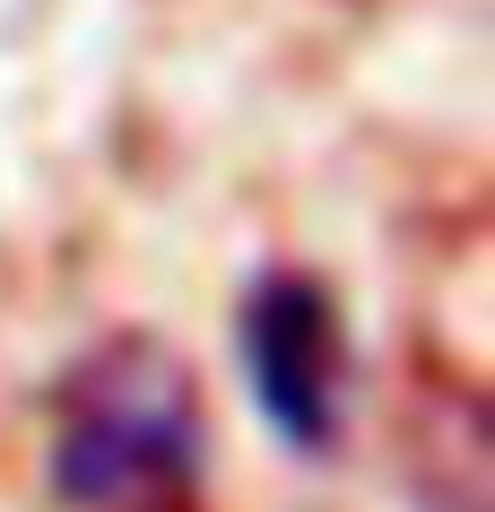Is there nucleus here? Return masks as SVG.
Wrapping results in <instances>:
<instances>
[{
  "mask_svg": "<svg viewBox=\"0 0 495 512\" xmlns=\"http://www.w3.org/2000/svg\"><path fill=\"white\" fill-rule=\"evenodd\" d=\"M200 469H209L200 382L165 339L122 330L61 374L44 478L70 512H192Z\"/></svg>",
  "mask_w": 495,
  "mask_h": 512,
  "instance_id": "f257e3e1",
  "label": "nucleus"
},
{
  "mask_svg": "<svg viewBox=\"0 0 495 512\" xmlns=\"http://www.w3.org/2000/svg\"><path fill=\"white\" fill-rule=\"evenodd\" d=\"M235 356H244L252 408L287 452L322 460L348 426V330L322 278L304 270H261L235 313Z\"/></svg>",
  "mask_w": 495,
  "mask_h": 512,
  "instance_id": "f03ea898",
  "label": "nucleus"
}]
</instances>
